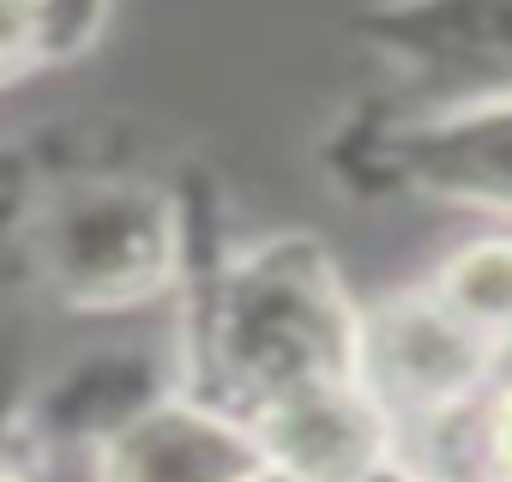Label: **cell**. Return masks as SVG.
Here are the masks:
<instances>
[{
	"label": "cell",
	"mask_w": 512,
	"mask_h": 482,
	"mask_svg": "<svg viewBox=\"0 0 512 482\" xmlns=\"http://www.w3.org/2000/svg\"><path fill=\"white\" fill-rule=\"evenodd\" d=\"M247 482H290V476H278V470H266V464H260V470L247 476Z\"/></svg>",
	"instance_id": "cell-10"
},
{
	"label": "cell",
	"mask_w": 512,
	"mask_h": 482,
	"mask_svg": "<svg viewBox=\"0 0 512 482\" xmlns=\"http://www.w3.org/2000/svg\"><path fill=\"white\" fill-rule=\"evenodd\" d=\"M0 482H19V476H0Z\"/></svg>",
	"instance_id": "cell-11"
},
{
	"label": "cell",
	"mask_w": 512,
	"mask_h": 482,
	"mask_svg": "<svg viewBox=\"0 0 512 482\" xmlns=\"http://www.w3.org/2000/svg\"><path fill=\"white\" fill-rule=\"evenodd\" d=\"M428 296L452 308L470 332H482L494 350L512 344V235H488V241L458 248L428 284Z\"/></svg>",
	"instance_id": "cell-7"
},
{
	"label": "cell",
	"mask_w": 512,
	"mask_h": 482,
	"mask_svg": "<svg viewBox=\"0 0 512 482\" xmlns=\"http://www.w3.org/2000/svg\"><path fill=\"white\" fill-rule=\"evenodd\" d=\"M482 446H488V482H512V386L488 404Z\"/></svg>",
	"instance_id": "cell-9"
},
{
	"label": "cell",
	"mask_w": 512,
	"mask_h": 482,
	"mask_svg": "<svg viewBox=\"0 0 512 482\" xmlns=\"http://www.w3.org/2000/svg\"><path fill=\"white\" fill-rule=\"evenodd\" d=\"M49 43V0H0V85L37 67Z\"/></svg>",
	"instance_id": "cell-8"
},
{
	"label": "cell",
	"mask_w": 512,
	"mask_h": 482,
	"mask_svg": "<svg viewBox=\"0 0 512 482\" xmlns=\"http://www.w3.org/2000/svg\"><path fill=\"white\" fill-rule=\"evenodd\" d=\"M49 266L67 284V296L85 302L151 296L169 272V223L139 193H103L91 205H67L49 223Z\"/></svg>",
	"instance_id": "cell-4"
},
{
	"label": "cell",
	"mask_w": 512,
	"mask_h": 482,
	"mask_svg": "<svg viewBox=\"0 0 512 482\" xmlns=\"http://www.w3.org/2000/svg\"><path fill=\"white\" fill-rule=\"evenodd\" d=\"M482 482H488V476H482Z\"/></svg>",
	"instance_id": "cell-12"
},
{
	"label": "cell",
	"mask_w": 512,
	"mask_h": 482,
	"mask_svg": "<svg viewBox=\"0 0 512 482\" xmlns=\"http://www.w3.org/2000/svg\"><path fill=\"white\" fill-rule=\"evenodd\" d=\"M356 332L350 296L332 260L302 235L266 241L260 254L223 272L211 296V368L229 392V416L241 422L253 404L314 380L356 374Z\"/></svg>",
	"instance_id": "cell-1"
},
{
	"label": "cell",
	"mask_w": 512,
	"mask_h": 482,
	"mask_svg": "<svg viewBox=\"0 0 512 482\" xmlns=\"http://www.w3.org/2000/svg\"><path fill=\"white\" fill-rule=\"evenodd\" d=\"M260 470L247 428L211 404H151L127 416L103 458L97 482H247Z\"/></svg>",
	"instance_id": "cell-5"
},
{
	"label": "cell",
	"mask_w": 512,
	"mask_h": 482,
	"mask_svg": "<svg viewBox=\"0 0 512 482\" xmlns=\"http://www.w3.org/2000/svg\"><path fill=\"white\" fill-rule=\"evenodd\" d=\"M494 344L470 332L428 290L386 302L356 332V380L374 392L386 422H446L488 386Z\"/></svg>",
	"instance_id": "cell-2"
},
{
	"label": "cell",
	"mask_w": 512,
	"mask_h": 482,
	"mask_svg": "<svg viewBox=\"0 0 512 482\" xmlns=\"http://www.w3.org/2000/svg\"><path fill=\"white\" fill-rule=\"evenodd\" d=\"M398 175L434 187L440 199H470L512 211V97L440 109L434 121L392 139Z\"/></svg>",
	"instance_id": "cell-6"
},
{
	"label": "cell",
	"mask_w": 512,
	"mask_h": 482,
	"mask_svg": "<svg viewBox=\"0 0 512 482\" xmlns=\"http://www.w3.org/2000/svg\"><path fill=\"white\" fill-rule=\"evenodd\" d=\"M266 470L290 482H368L392 464V422L374 392L350 380H314L241 416Z\"/></svg>",
	"instance_id": "cell-3"
}]
</instances>
